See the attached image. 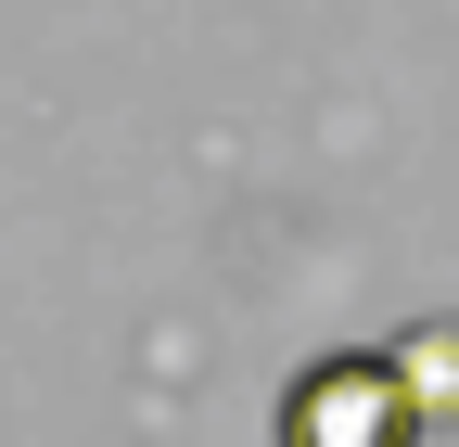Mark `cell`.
Here are the masks:
<instances>
[{
    "label": "cell",
    "instance_id": "1",
    "mask_svg": "<svg viewBox=\"0 0 459 447\" xmlns=\"http://www.w3.org/2000/svg\"><path fill=\"white\" fill-rule=\"evenodd\" d=\"M421 434L434 422L395 371V346H332L281 383V447H421Z\"/></svg>",
    "mask_w": 459,
    "mask_h": 447
},
{
    "label": "cell",
    "instance_id": "2",
    "mask_svg": "<svg viewBox=\"0 0 459 447\" xmlns=\"http://www.w3.org/2000/svg\"><path fill=\"white\" fill-rule=\"evenodd\" d=\"M395 371H409L421 422L446 434V422H459V320H409V332H395Z\"/></svg>",
    "mask_w": 459,
    "mask_h": 447
}]
</instances>
